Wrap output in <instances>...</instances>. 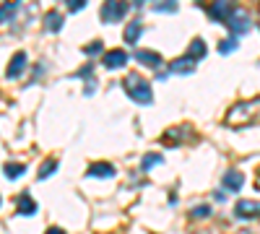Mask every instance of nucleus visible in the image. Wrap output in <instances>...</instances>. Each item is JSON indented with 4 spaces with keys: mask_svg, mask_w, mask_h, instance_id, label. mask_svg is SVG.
I'll return each instance as SVG.
<instances>
[{
    "mask_svg": "<svg viewBox=\"0 0 260 234\" xmlns=\"http://www.w3.org/2000/svg\"><path fill=\"white\" fill-rule=\"evenodd\" d=\"M122 86H125L127 96L133 99V102H138V104H151V102H154V94H151L148 81H146V78H141V76H136V73L125 76Z\"/></svg>",
    "mask_w": 260,
    "mask_h": 234,
    "instance_id": "1",
    "label": "nucleus"
},
{
    "mask_svg": "<svg viewBox=\"0 0 260 234\" xmlns=\"http://www.w3.org/2000/svg\"><path fill=\"white\" fill-rule=\"evenodd\" d=\"M125 11H127V6L122 0H107L102 6V21L104 24H115V21H120L125 16Z\"/></svg>",
    "mask_w": 260,
    "mask_h": 234,
    "instance_id": "2",
    "label": "nucleus"
},
{
    "mask_svg": "<svg viewBox=\"0 0 260 234\" xmlns=\"http://www.w3.org/2000/svg\"><path fill=\"white\" fill-rule=\"evenodd\" d=\"M127 60H130V55H127L125 50H110V52H104V57H102L104 68H110V71H115V68H125V65H127Z\"/></svg>",
    "mask_w": 260,
    "mask_h": 234,
    "instance_id": "3",
    "label": "nucleus"
},
{
    "mask_svg": "<svg viewBox=\"0 0 260 234\" xmlns=\"http://www.w3.org/2000/svg\"><path fill=\"white\" fill-rule=\"evenodd\" d=\"M234 214L240 219H252L260 216V200H237L234 206Z\"/></svg>",
    "mask_w": 260,
    "mask_h": 234,
    "instance_id": "4",
    "label": "nucleus"
},
{
    "mask_svg": "<svg viewBox=\"0 0 260 234\" xmlns=\"http://www.w3.org/2000/svg\"><path fill=\"white\" fill-rule=\"evenodd\" d=\"M226 24H229V29H232L234 37H240V34H245V31L250 29V18H247L245 13H229Z\"/></svg>",
    "mask_w": 260,
    "mask_h": 234,
    "instance_id": "5",
    "label": "nucleus"
},
{
    "mask_svg": "<svg viewBox=\"0 0 260 234\" xmlns=\"http://www.w3.org/2000/svg\"><path fill=\"white\" fill-rule=\"evenodd\" d=\"M169 71H172V73H177V76H190V73L195 71V60L187 57V55H182V57H177V60H172Z\"/></svg>",
    "mask_w": 260,
    "mask_h": 234,
    "instance_id": "6",
    "label": "nucleus"
},
{
    "mask_svg": "<svg viewBox=\"0 0 260 234\" xmlns=\"http://www.w3.org/2000/svg\"><path fill=\"white\" fill-rule=\"evenodd\" d=\"M89 177H94V180H110V177H115V166L107 164V161H96V164L89 166Z\"/></svg>",
    "mask_w": 260,
    "mask_h": 234,
    "instance_id": "7",
    "label": "nucleus"
},
{
    "mask_svg": "<svg viewBox=\"0 0 260 234\" xmlns=\"http://www.w3.org/2000/svg\"><path fill=\"white\" fill-rule=\"evenodd\" d=\"M26 68V52H16L13 60L8 62V78H18Z\"/></svg>",
    "mask_w": 260,
    "mask_h": 234,
    "instance_id": "8",
    "label": "nucleus"
},
{
    "mask_svg": "<svg viewBox=\"0 0 260 234\" xmlns=\"http://www.w3.org/2000/svg\"><path fill=\"white\" fill-rule=\"evenodd\" d=\"M16 208H18L21 216H34V214H37V203H34V198L26 195V193L16 198Z\"/></svg>",
    "mask_w": 260,
    "mask_h": 234,
    "instance_id": "9",
    "label": "nucleus"
},
{
    "mask_svg": "<svg viewBox=\"0 0 260 234\" xmlns=\"http://www.w3.org/2000/svg\"><path fill=\"white\" fill-rule=\"evenodd\" d=\"M245 185V177L242 172H237V169H229V172L224 175V187L226 190H234V193H240V187Z\"/></svg>",
    "mask_w": 260,
    "mask_h": 234,
    "instance_id": "10",
    "label": "nucleus"
},
{
    "mask_svg": "<svg viewBox=\"0 0 260 234\" xmlns=\"http://www.w3.org/2000/svg\"><path fill=\"white\" fill-rule=\"evenodd\" d=\"M136 60L143 62V65H151V68H159L161 65L159 52H151V50H136Z\"/></svg>",
    "mask_w": 260,
    "mask_h": 234,
    "instance_id": "11",
    "label": "nucleus"
},
{
    "mask_svg": "<svg viewBox=\"0 0 260 234\" xmlns=\"http://www.w3.org/2000/svg\"><path fill=\"white\" fill-rule=\"evenodd\" d=\"M187 57H192L195 62H198L201 57H206V42L203 39H192L190 42V50H187Z\"/></svg>",
    "mask_w": 260,
    "mask_h": 234,
    "instance_id": "12",
    "label": "nucleus"
},
{
    "mask_svg": "<svg viewBox=\"0 0 260 234\" xmlns=\"http://www.w3.org/2000/svg\"><path fill=\"white\" fill-rule=\"evenodd\" d=\"M141 21H133V24H127V29H125V42H127V45H136V42H138V37H141Z\"/></svg>",
    "mask_w": 260,
    "mask_h": 234,
    "instance_id": "13",
    "label": "nucleus"
},
{
    "mask_svg": "<svg viewBox=\"0 0 260 234\" xmlns=\"http://www.w3.org/2000/svg\"><path fill=\"white\" fill-rule=\"evenodd\" d=\"M57 166H60V161H57V159H47L45 164H42V169H39L37 180H42V182H45L50 175H55V172H57Z\"/></svg>",
    "mask_w": 260,
    "mask_h": 234,
    "instance_id": "14",
    "label": "nucleus"
},
{
    "mask_svg": "<svg viewBox=\"0 0 260 234\" xmlns=\"http://www.w3.org/2000/svg\"><path fill=\"white\" fill-rule=\"evenodd\" d=\"M16 8H18V0H8V3L0 6V24L11 21V18H13V13H16Z\"/></svg>",
    "mask_w": 260,
    "mask_h": 234,
    "instance_id": "15",
    "label": "nucleus"
},
{
    "mask_svg": "<svg viewBox=\"0 0 260 234\" xmlns=\"http://www.w3.org/2000/svg\"><path fill=\"white\" fill-rule=\"evenodd\" d=\"M45 26H47L50 31H60V29H62V16H60L57 11H50V13L45 16Z\"/></svg>",
    "mask_w": 260,
    "mask_h": 234,
    "instance_id": "16",
    "label": "nucleus"
},
{
    "mask_svg": "<svg viewBox=\"0 0 260 234\" xmlns=\"http://www.w3.org/2000/svg\"><path fill=\"white\" fill-rule=\"evenodd\" d=\"M211 18H221V21L229 18V3H226V0H219V3L211 8Z\"/></svg>",
    "mask_w": 260,
    "mask_h": 234,
    "instance_id": "17",
    "label": "nucleus"
},
{
    "mask_svg": "<svg viewBox=\"0 0 260 234\" xmlns=\"http://www.w3.org/2000/svg\"><path fill=\"white\" fill-rule=\"evenodd\" d=\"M3 172H6V177L16 180V177H21V175L26 172V166H24V164H13V161H8V164L3 166Z\"/></svg>",
    "mask_w": 260,
    "mask_h": 234,
    "instance_id": "18",
    "label": "nucleus"
},
{
    "mask_svg": "<svg viewBox=\"0 0 260 234\" xmlns=\"http://www.w3.org/2000/svg\"><path fill=\"white\" fill-rule=\"evenodd\" d=\"M180 3L177 0H161V3L156 6V13H172V11H177Z\"/></svg>",
    "mask_w": 260,
    "mask_h": 234,
    "instance_id": "19",
    "label": "nucleus"
},
{
    "mask_svg": "<svg viewBox=\"0 0 260 234\" xmlns=\"http://www.w3.org/2000/svg\"><path fill=\"white\" fill-rule=\"evenodd\" d=\"M154 164H161V156H159V154H146V156H143V161H141V166H143V169H151Z\"/></svg>",
    "mask_w": 260,
    "mask_h": 234,
    "instance_id": "20",
    "label": "nucleus"
},
{
    "mask_svg": "<svg viewBox=\"0 0 260 234\" xmlns=\"http://www.w3.org/2000/svg\"><path fill=\"white\" fill-rule=\"evenodd\" d=\"M234 47H237V39H226V42L219 45V52H232Z\"/></svg>",
    "mask_w": 260,
    "mask_h": 234,
    "instance_id": "21",
    "label": "nucleus"
},
{
    "mask_svg": "<svg viewBox=\"0 0 260 234\" xmlns=\"http://www.w3.org/2000/svg\"><path fill=\"white\" fill-rule=\"evenodd\" d=\"M83 6H86V0H68V8H71L73 13H76V11H81Z\"/></svg>",
    "mask_w": 260,
    "mask_h": 234,
    "instance_id": "22",
    "label": "nucleus"
},
{
    "mask_svg": "<svg viewBox=\"0 0 260 234\" xmlns=\"http://www.w3.org/2000/svg\"><path fill=\"white\" fill-rule=\"evenodd\" d=\"M211 214V208L208 206H198V208H192V216H208Z\"/></svg>",
    "mask_w": 260,
    "mask_h": 234,
    "instance_id": "23",
    "label": "nucleus"
},
{
    "mask_svg": "<svg viewBox=\"0 0 260 234\" xmlns=\"http://www.w3.org/2000/svg\"><path fill=\"white\" fill-rule=\"evenodd\" d=\"M83 52H86V55H94V52H102V42H94V45H89V47H86Z\"/></svg>",
    "mask_w": 260,
    "mask_h": 234,
    "instance_id": "24",
    "label": "nucleus"
},
{
    "mask_svg": "<svg viewBox=\"0 0 260 234\" xmlns=\"http://www.w3.org/2000/svg\"><path fill=\"white\" fill-rule=\"evenodd\" d=\"M47 234H65L60 226H52V229H47Z\"/></svg>",
    "mask_w": 260,
    "mask_h": 234,
    "instance_id": "25",
    "label": "nucleus"
},
{
    "mask_svg": "<svg viewBox=\"0 0 260 234\" xmlns=\"http://www.w3.org/2000/svg\"><path fill=\"white\" fill-rule=\"evenodd\" d=\"M141 3H146V0H136V6H141Z\"/></svg>",
    "mask_w": 260,
    "mask_h": 234,
    "instance_id": "26",
    "label": "nucleus"
}]
</instances>
